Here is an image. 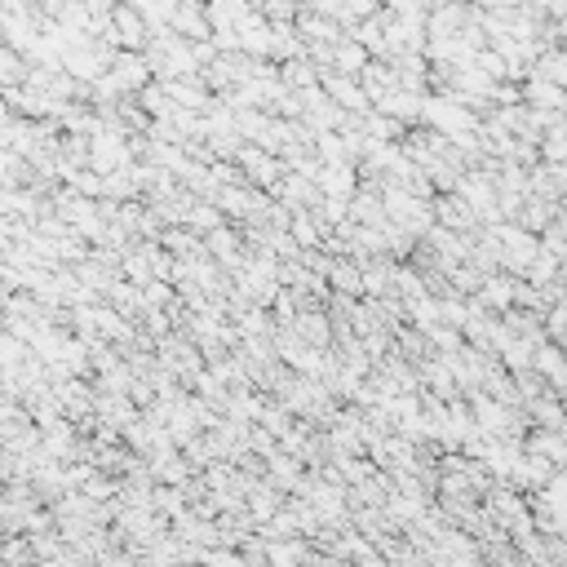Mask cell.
I'll list each match as a JSON object with an SVG mask.
<instances>
[{"instance_id": "obj_1", "label": "cell", "mask_w": 567, "mask_h": 567, "mask_svg": "<svg viewBox=\"0 0 567 567\" xmlns=\"http://www.w3.org/2000/svg\"><path fill=\"white\" fill-rule=\"evenodd\" d=\"M421 125L448 133V138H461V133H479L483 116L470 107L466 98L443 94V89H439V94H426V111H421Z\"/></svg>"}, {"instance_id": "obj_2", "label": "cell", "mask_w": 567, "mask_h": 567, "mask_svg": "<svg viewBox=\"0 0 567 567\" xmlns=\"http://www.w3.org/2000/svg\"><path fill=\"white\" fill-rule=\"evenodd\" d=\"M492 235L501 240V271L510 275H528V266L541 257V235L528 231L523 222L505 218V222H492Z\"/></svg>"}, {"instance_id": "obj_3", "label": "cell", "mask_w": 567, "mask_h": 567, "mask_svg": "<svg viewBox=\"0 0 567 567\" xmlns=\"http://www.w3.org/2000/svg\"><path fill=\"white\" fill-rule=\"evenodd\" d=\"M89 164H94L98 173H116V169H125V164H133V142H129V133H120V129H98L94 138H89Z\"/></svg>"}, {"instance_id": "obj_4", "label": "cell", "mask_w": 567, "mask_h": 567, "mask_svg": "<svg viewBox=\"0 0 567 567\" xmlns=\"http://www.w3.org/2000/svg\"><path fill=\"white\" fill-rule=\"evenodd\" d=\"M319 85H324L328 98H333L337 107H346L350 116H364V111H373V98H368V89H364V80H359V76H346V71H337V67H324Z\"/></svg>"}, {"instance_id": "obj_5", "label": "cell", "mask_w": 567, "mask_h": 567, "mask_svg": "<svg viewBox=\"0 0 567 567\" xmlns=\"http://www.w3.org/2000/svg\"><path fill=\"white\" fill-rule=\"evenodd\" d=\"M111 27H116L120 49H147L151 45V23L142 18V9L133 5V0H120V5L111 9Z\"/></svg>"}, {"instance_id": "obj_6", "label": "cell", "mask_w": 567, "mask_h": 567, "mask_svg": "<svg viewBox=\"0 0 567 567\" xmlns=\"http://www.w3.org/2000/svg\"><path fill=\"white\" fill-rule=\"evenodd\" d=\"M111 76L120 80V89H125V94H142V89L151 85V76H156V71H151V63H147V54H142V49H120V54L111 58Z\"/></svg>"}, {"instance_id": "obj_7", "label": "cell", "mask_w": 567, "mask_h": 567, "mask_svg": "<svg viewBox=\"0 0 567 567\" xmlns=\"http://www.w3.org/2000/svg\"><path fill=\"white\" fill-rule=\"evenodd\" d=\"M550 479H554V461L545 457V452L523 448V457L514 461V470H510V479L505 483H514V488H523V492H541Z\"/></svg>"}, {"instance_id": "obj_8", "label": "cell", "mask_w": 567, "mask_h": 567, "mask_svg": "<svg viewBox=\"0 0 567 567\" xmlns=\"http://www.w3.org/2000/svg\"><path fill=\"white\" fill-rule=\"evenodd\" d=\"M359 178H364L359 164H324V169H319V191L337 195V200H355L359 187H364Z\"/></svg>"}, {"instance_id": "obj_9", "label": "cell", "mask_w": 567, "mask_h": 567, "mask_svg": "<svg viewBox=\"0 0 567 567\" xmlns=\"http://www.w3.org/2000/svg\"><path fill=\"white\" fill-rule=\"evenodd\" d=\"M523 102H528V107H541V111H567V85L532 71V76L523 80Z\"/></svg>"}, {"instance_id": "obj_10", "label": "cell", "mask_w": 567, "mask_h": 567, "mask_svg": "<svg viewBox=\"0 0 567 567\" xmlns=\"http://www.w3.org/2000/svg\"><path fill=\"white\" fill-rule=\"evenodd\" d=\"M266 479L275 483L280 492H302L306 474H302V457L297 452H275V457H266Z\"/></svg>"}, {"instance_id": "obj_11", "label": "cell", "mask_w": 567, "mask_h": 567, "mask_svg": "<svg viewBox=\"0 0 567 567\" xmlns=\"http://www.w3.org/2000/svg\"><path fill=\"white\" fill-rule=\"evenodd\" d=\"M368 63H373V49H368L359 36H350V32H346V36L333 45V63H328V67L346 71V76H364Z\"/></svg>"}, {"instance_id": "obj_12", "label": "cell", "mask_w": 567, "mask_h": 567, "mask_svg": "<svg viewBox=\"0 0 567 567\" xmlns=\"http://www.w3.org/2000/svg\"><path fill=\"white\" fill-rule=\"evenodd\" d=\"M474 18V9L461 0V5H435L430 9V36H461L466 32V23Z\"/></svg>"}, {"instance_id": "obj_13", "label": "cell", "mask_w": 567, "mask_h": 567, "mask_svg": "<svg viewBox=\"0 0 567 567\" xmlns=\"http://www.w3.org/2000/svg\"><path fill=\"white\" fill-rule=\"evenodd\" d=\"M328 284H333V293H350V297H364V266L355 262V257H333V266H328Z\"/></svg>"}, {"instance_id": "obj_14", "label": "cell", "mask_w": 567, "mask_h": 567, "mask_svg": "<svg viewBox=\"0 0 567 567\" xmlns=\"http://www.w3.org/2000/svg\"><path fill=\"white\" fill-rule=\"evenodd\" d=\"M386 116L404 120V125H421V111H426V94H412V89H395V94H386L377 102Z\"/></svg>"}, {"instance_id": "obj_15", "label": "cell", "mask_w": 567, "mask_h": 567, "mask_svg": "<svg viewBox=\"0 0 567 567\" xmlns=\"http://www.w3.org/2000/svg\"><path fill=\"white\" fill-rule=\"evenodd\" d=\"M417 373H421V386H430V390H435V395L439 399H457V377H452V368H448V359H421V364H417Z\"/></svg>"}, {"instance_id": "obj_16", "label": "cell", "mask_w": 567, "mask_h": 567, "mask_svg": "<svg viewBox=\"0 0 567 567\" xmlns=\"http://www.w3.org/2000/svg\"><path fill=\"white\" fill-rule=\"evenodd\" d=\"M359 129L368 133L373 142H404V133H408V125L404 120H395V116H386L381 107H373V111H364L359 116Z\"/></svg>"}, {"instance_id": "obj_17", "label": "cell", "mask_w": 567, "mask_h": 567, "mask_svg": "<svg viewBox=\"0 0 567 567\" xmlns=\"http://www.w3.org/2000/svg\"><path fill=\"white\" fill-rule=\"evenodd\" d=\"M333 324H337V319H328L324 311H315V306H306V311L302 315H297V333H302L306 337V342H311V346H333Z\"/></svg>"}, {"instance_id": "obj_18", "label": "cell", "mask_w": 567, "mask_h": 567, "mask_svg": "<svg viewBox=\"0 0 567 567\" xmlns=\"http://www.w3.org/2000/svg\"><path fill=\"white\" fill-rule=\"evenodd\" d=\"M280 76H284V85H293V89H311V85H319V76H324V63H319V58H311V54L288 58Z\"/></svg>"}, {"instance_id": "obj_19", "label": "cell", "mask_w": 567, "mask_h": 567, "mask_svg": "<svg viewBox=\"0 0 567 567\" xmlns=\"http://www.w3.org/2000/svg\"><path fill=\"white\" fill-rule=\"evenodd\" d=\"M514 280H519V275H514ZM514 280L510 275H488V280H483V288H479V297H483V306H488V311H510L514 306Z\"/></svg>"}, {"instance_id": "obj_20", "label": "cell", "mask_w": 567, "mask_h": 567, "mask_svg": "<svg viewBox=\"0 0 567 567\" xmlns=\"http://www.w3.org/2000/svg\"><path fill=\"white\" fill-rule=\"evenodd\" d=\"M554 209H559V200H545V195H528V204L519 209V218H514V222H523L528 231L541 235L545 226H554Z\"/></svg>"}, {"instance_id": "obj_21", "label": "cell", "mask_w": 567, "mask_h": 567, "mask_svg": "<svg viewBox=\"0 0 567 567\" xmlns=\"http://www.w3.org/2000/svg\"><path fill=\"white\" fill-rule=\"evenodd\" d=\"M408 306V319H412V328H421V333H430L435 324H443V302L439 297H430V293H421V297H412Z\"/></svg>"}, {"instance_id": "obj_22", "label": "cell", "mask_w": 567, "mask_h": 567, "mask_svg": "<svg viewBox=\"0 0 567 567\" xmlns=\"http://www.w3.org/2000/svg\"><path fill=\"white\" fill-rule=\"evenodd\" d=\"M222 222H226V213H222V204H218V200H195V204H191V213H187V226H191V231H200V235L218 231Z\"/></svg>"}, {"instance_id": "obj_23", "label": "cell", "mask_w": 567, "mask_h": 567, "mask_svg": "<svg viewBox=\"0 0 567 567\" xmlns=\"http://www.w3.org/2000/svg\"><path fill=\"white\" fill-rule=\"evenodd\" d=\"M306 559H311V550L302 545V536H275L266 545V563H306Z\"/></svg>"}, {"instance_id": "obj_24", "label": "cell", "mask_w": 567, "mask_h": 567, "mask_svg": "<svg viewBox=\"0 0 567 567\" xmlns=\"http://www.w3.org/2000/svg\"><path fill=\"white\" fill-rule=\"evenodd\" d=\"M262 528H266L262 536H271V541H275V536H306V532H302V519H297L293 505H288V510L280 505V514H275L271 523H262Z\"/></svg>"}, {"instance_id": "obj_25", "label": "cell", "mask_w": 567, "mask_h": 567, "mask_svg": "<svg viewBox=\"0 0 567 567\" xmlns=\"http://www.w3.org/2000/svg\"><path fill=\"white\" fill-rule=\"evenodd\" d=\"M545 333H550V342H559L567 346V288H563V297L545 311Z\"/></svg>"}, {"instance_id": "obj_26", "label": "cell", "mask_w": 567, "mask_h": 567, "mask_svg": "<svg viewBox=\"0 0 567 567\" xmlns=\"http://www.w3.org/2000/svg\"><path fill=\"white\" fill-rule=\"evenodd\" d=\"M479 9H519L523 0H474Z\"/></svg>"}, {"instance_id": "obj_27", "label": "cell", "mask_w": 567, "mask_h": 567, "mask_svg": "<svg viewBox=\"0 0 567 567\" xmlns=\"http://www.w3.org/2000/svg\"><path fill=\"white\" fill-rule=\"evenodd\" d=\"M554 226H563V231H567V195L559 200V209H554Z\"/></svg>"}, {"instance_id": "obj_28", "label": "cell", "mask_w": 567, "mask_h": 567, "mask_svg": "<svg viewBox=\"0 0 567 567\" xmlns=\"http://www.w3.org/2000/svg\"><path fill=\"white\" fill-rule=\"evenodd\" d=\"M559 284L567 288V257H563V275H559Z\"/></svg>"}]
</instances>
